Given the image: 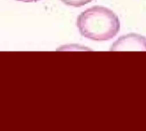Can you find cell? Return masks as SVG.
Segmentation results:
<instances>
[{"instance_id": "1", "label": "cell", "mask_w": 146, "mask_h": 131, "mask_svg": "<svg viewBox=\"0 0 146 131\" xmlns=\"http://www.w3.org/2000/svg\"><path fill=\"white\" fill-rule=\"evenodd\" d=\"M77 26L84 38L104 42L113 39L119 33L121 22L111 9L104 6H93L78 16Z\"/></svg>"}, {"instance_id": "4", "label": "cell", "mask_w": 146, "mask_h": 131, "mask_svg": "<svg viewBox=\"0 0 146 131\" xmlns=\"http://www.w3.org/2000/svg\"><path fill=\"white\" fill-rule=\"evenodd\" d=\"M19 2H24V3H33V2H38L39 0H16Z\"/></svg>"}, {"instance_id": "3", "label": "cell", "mask_w": 146, "mask_h": 131, "mask_svg": "<svg viewBox=\"0 0 146 131\" xmlns=\"http://www.w3.org/2000/svg\"><path fill=\"white\" fill-rule=\"evenodd\" d=\"M61 1L66 5H69L73 7H81L91 3L92 0H61Z\"/></svg>"}, {"instance_id": "2", "label": "cell", "mask_w": 146, "mask_h": 131, "mask_svg": "<svg viewBox=\"0 0 146 131\" xmlns=\"http://www.w3.org/2000/svg\"><path fill=\"white\" fill-rule=\"evenodd\" d=\"M111 51L142 50L146 51V38L144 36L130 33L118 38L110 47Z\"/></svg>"}]
</instances>
